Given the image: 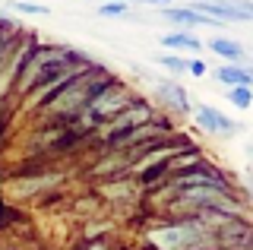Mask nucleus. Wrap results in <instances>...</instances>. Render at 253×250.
<instances>
[{
    "label": "nucleus",
    "mask_w": 253,
    "mask_h": 250,
    "mask_svg": "<svg viewBox=\"0 0 253 250\" xmlns=\"http://www.w3.org/2000/svg\"><path fill=\"white\" fill-rule=\"evenodd\" d=\"M83 64H92L83 51L63 48V44H32L26 64H22V73L13 85V95H29V92L54 83L70 67H83Z\"/></svg>",
    "instance_id": "f257e3e1"
},
{
    "label": "nucleus",
    "mask_w": 253,
    "mask_h": 250,
    "mask_svg": "<svg viewBox=\"0 0 253 250\" xmlns=\"http://www.w3.org/2000/svg\"><path fill=\"white\" fill-rule=\"evenodd\" d=\"M114 80V73H111L108 67H98V64H85L79 73L63 85L60 92H54L51 98L44 101L38 111L57 117V121H79V114L85 111V105L92 101V95H98L105 85Z\"/></svg>",
    "instance_id": "f03ea898"
},
{
    "label": "nucleus",
    "mask_w": 253,
    "mask_h": 250,
    "mask_svg": "<svg viewBox=\"0 0 253 250\" xmlns=\"http://www.w3.org/2000/svg\"><path fill=\"white\" fill-rule=\"evenodd\" d=\"M152 250H196L200 244L212 241V231L196 218H168L146 231Z\"/></svg>",
    "instance_id": "7ed1b4c3"
},
{
    "label": "nucleus",
    "mask_w": 253,
    "mask_h": 250,
    "mask_svg": "<svg viewBox=\"0 0 253 250\" xmlns=\"http://www.w3.org/2000/svg\"><path fill=\"white\" fill-rule=\"evenodd\" d=\"M133 98H136L133 89L114 76L98 95H92V101L85 105V111L79 114V130H101V127H108V124L114 121V117L121 114Z\"/></svg>",
    "instance_id": "20e7f679"
},
{
    "label": "nucleus",
    "mask_w": 253,
    "mask_h": 250,
    "mask_svg": "<svg viewBox=\"0 0 253 250\" xmlns=\"http://www.w3.org/2000/svg\"><path fill=\"white\" fill-rule=\"evenodd\" d=\"M149 121H155V105L149 98H133L130 105H126L124 111L108 124V127H101V130H105V146H108V149H121L124 136L130 133V130L142 127V124H149Z\"/></svg>",
    "instance_id": "39448f33"
},
{
    "label": "nucleus",
    "mask_w": 253,
    "mask_h": 250,
    "mask_svg": "<svg viewBox=\"0 0 253 250\" xmlns=\"http://www.w3.org/2000/svg\"><path fill=\"white\" fill-rule=\"evenodd\" d=\"M212 241L221 250H253V222L247 215L225 218L221 225L212 228Z\"/></svg>",
    "instance_id": "423d86ee"
},
{
    "label": "nucleus",
    "mask_w": 253,
    "mask_h": 250,
    "mask_svg": "<svg viewBox=\"0 0 253 250\" xmlns=\"http://www.w3.org/2000/svg\"><path fill=\"white\" fill-rule=\"evenodd\" d=\"M193 121H196V127H200L203 133H209V136H234L237 130H241L231 117L221 114L215 105H196L193 108Z\"/></svg>",
    "instance_id": "0eeeda50"
},
{
    "label": "nucleus",
    "mask_w": 253,
    "mask_h": 250,
    "mask_svg": "<svg viewBox=\"0 0 253 250\" xmlns=\"http://www.w3.org/2000/svg\"><path fill=\"white\" fill-rule=\"evenodd\" d=\"M196 13H203V16L215 19V22H247L250 16L237 6V0H196V3H190Z\"/></svg>",
    "instance_id": "6e6552de"
},
{
    "label": "nucleus",
    "mask_w": 253,
    "mask_h": 250,
    "mask_svg": "<svg viewBox=\"0 0 253 250\" xmlns=\"http://www.w3.org/2000/svg\"><path fill=\"white\" fill-rule=\"evenodd\" d=\"M162 19H168L171 26H177V29H187V32L193 26H221V22L203 16V13H196L193 6H165V10H162Z\"/></svg>",
    "instance_id": "1a4fd4ad"
},
{
    "label": "nucleus",
    "mask_w": 253,
    "mask_h": 250,
    "mask_svg": "<svg viewBox=\"0 0 253 250\" xmlns=\"http://www.w3.org/2000/svg\"><path fill=\"white\" fill-rule=\"evenodd\" d=\"M155 92H158V95H162L165 101H168V105H171V108H174V111H177L180 117L193 111V108H190V92H187L180 83L162 80V83H155Z\"/></svg>",
    "instance_id": "9d476101"
},
{
    "label": "nucleus",
    "mask_w": 253,
    "mask_h": 250,
    "mask_svg": "<svg viewBox=\"0 0 253 250\" xmlns=\"http://www.w3.org/2000/svg\"><path fill=\"white\" fill-rule=\"evenodd\" d=\"M206 44H209V51L218 54L225 64H244V60H247V51H244V44L234 42V38L218 35V38H212V42H206Z\"/></svg>",
    "instance_id": "9b49d317"
},
{
    "label": "nucleus",
    "mask_w": 253,
    "mask_h": 250,
    "mask_svg": "<svg viewBox=\"0 0 253 250\" xmlns=\"http://www.w3.org/2000/svg\"><path fill=\"white\" fill-rule=\"evenodd\" d=\"M215 80L221 85H253V67H244V64H221L215 70Z\"/></svg>",
    "instance_id": "f8f14e48"
},
{
    "label": "nucleus",
    "mask_w": 253,
    "mask_h": 250,
    "mask_svg": "<svg viewBox=\"0 0 253 250\" xmlns=\"http://www.w3.org/2000/svg\"><path fill=\"white\" fill-rule=\"evenodd\" d=\"M162 44H165L171 54H180V51H203V42H200L193 32H187V29H174V32L162 35Z\"/></svg>",
    "instance_id": "ddd939ff"
},
{
    "label": "nucleus",
    "mask_w": 253,
    "mask_h": 250,
    "mask_svg": "<svg viewBox=\"0 0 253 250\" xmlns=\"http://www.w3.org/2000/svg\"><path fill=\"white\" fill-rule=\"evenodd\" d=\"M228 101L237 111H250L253 108V85H231L228 89Z\"/></svg>",
    "instance_id": "4468645a"
},
{
    "label": "nucleus",
    "mask_w": 253,
    "mask_h": 250,
    "mask_svg": "<svg viewBox=\"0 0 253 250\" xmlns=\"http://www.w3.org/2000/svg\"><path fill=\"white\" fill-rule=\"evenodd\" d=\"M158 64H162V67H168L171 70V73H187V64H190V60L187 57H180V54H162V57H158Z\"/></svg>",
    "instance_id": "2eb2a0df"
},
{
    "label": "nucleus",
    "mask_w": 253,
    "mask_h": 250,
    "mask_svg": "<svg viewBox=\"0 0 253 250\" xmlns=\"http://www.w3.org/2000/svg\"><path fill=\"white\" fill-rule=\"evenodd\" d=\"M13 10H19V13H26V16H47V6H42V3H29V0H16L13 3Z\"/></svg>",
    "instance_id": "dca6fc26"
},
{
    "label": "nucleus",
    "mask_w": 253,
    "mask_h": 250,
    "mask_svg": "<svg viewBox=\"0 0 253 250\" xmlns=\"http://www.w3.org/2000/svg\"><path fill=\"white\" fill-rule=\"evenodd\" d=\"M130 13V3H101V16H124Z\"/></svg>",
    "instance_id": "f3484780"
},
{
    "label": "nucleus",
    "mask_w": 253,
    "mask_h": 250,
    "mask_svg": "<svg viewBox=\"0 0 253 250\" xmlns=\"http://www.w3.org/2000/svg\"><path fill=\"white\" fill-rule=\"evenodd\" d=\"M187 73H190V76H196V80H203V76L209 73V67H206V60L196 57V60H190V64H187Z\"/></svg>",
    "instance_id": "a211bd4d"
},
{
    "label": "nucleus",
    "mask_w": 253,
    "mask_h": 250,
    "mask_svg": "<svg viewBox=\"0 0 253 250\" xmlns=\"http://www.w3.org/2000/svg\"><path fill=\"white\" fill-rule=\"evenodd\" d=\"M136 3H146V6H174V0H136Z\"/></svg>",
    "instance_id": "6ab92c4d"
},
{
    "label": "nucleus",
    "mask_w": 253,
    "mask_h": 250,
    "mask_svg": "<svg viewBox=\"0 0 253 250\" xmlns=\"http://www.w3.org/2000/svg\"><path fill=\"white\" fill-rule=\"evenodd\" d=\"M196 250H221V247L215 244V241H206V244H200V247H196Z\"/></svg>",
    "instance_id": "aec40b11"
},
{
    "label": "nucleus",
    "mask_w": 253,
    "mask_h": 250,
    "mask_svg": "<svg viewBox=\"0 0 253 250\" xmlns=\"http://www.w3.org/2000/svg\"><path fill=\"white\" fill-rule=\"evenodd\" d=\"M101 3H136V0H101Z\"/></svg>",
    "instance_id": "412c9836"
}]
</instances>
